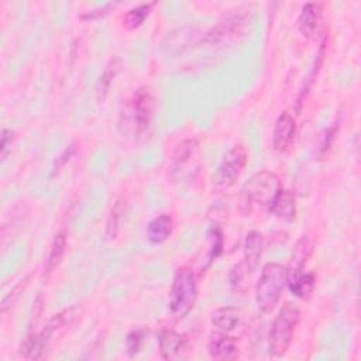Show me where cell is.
I'll return each instance as SVG.
<instances>
[{
	"mask_svg": "<svg viewBox=\"0 0 361 361\" xmlns=\"http://www.w3.org/2000/svg\"><path fill=\"white\" fill-rule=\"evenodd\" d=\"M262 248H264V241H262V234L259 231H248L245 235V243H244V258H243V265L248 271V274L254 272L259 264L261 255H262Z\"/></svg>",
	"mask_w": 361,
	"mask_h": 361,
	"instance_id": "15",
	"label": "cell"
},
{
	"mask_svg": "<svg viewBox=\"0 0 361 361\" xmlns=\"http://www.w3.org/2000/svg\"><path fill=\"white\" fill-rule=\"evenodd\" d=\"M200 168L199 142L195 138L182 140L171 155L168 176L173 183L192 180Z\"/></svg>",
	"mask_w": 361,
	"mask_h": 361,
	"instance_id": "8",
	"label": "cell"
},
{
	"mask_svg": "<svg viewBox=\"0 0 361 361\" xmlns=\"http://www.w3.org/2000/svg\"><path fill=\"white\" fill-rule=\"evenodd\" d=\"M271 214L281 220L290 221L296 216V197L290 190L279 189L268 206Z\"/></svg>",
	"mask_w": 361,
	"mask_h": 361,
	"instance_id": "14",
	"label": "cell"
},
{
	"mask_svg": "<svg viewBox=\"0 0 361 361\" xmlns=\"http://www.w3.org/2000/svg\"><path fill=\"white\" fill-rule=\"evenodd\" d=\"M279 189L282 186L276 173L271 171L257 172L241 189V206L245 213L254 207H268Z\"/></svg>",
	"mask_w": 361,
	"mask_h": 361,
	"instance_id": "6",
	"label": "cell"
},
{
	"mask_svg": "<svg viewBox=\"0 0 361 361\" xmlns=\"http://www.w3.org/2000/svg\"><path fill=\"white\" fill-rule=\"evenodd\" d=\"M124 206H126L124 200L118 199L110 210V214H109V219H107V223H106V237L109 240H114L118 234L120 223H121V219H123V214H124Z\"/></svg>",
	"mask_w": 361,
	"mask_h": 361,
	"instance_id": "23",
	"label": "cell"
},
{
	"mask_svg": "<svg viewBox=\"0 0 361 361\" xmlns=\"http://www.w3.org/2000/svg\"><path fill=\"white\" fill-rule=\"evenodd\" d=\"M13 131L11 130H7V128H4L3 131H1V140H0V157L4 159L7 155H8V152H10V149H11V144H13Z\"/></svg>",
	"mask_w": 361,
	"mask_h": 361,
	"instance_id": "29",
	"label": "cell"
},
{
	"mask_svg": "<svg viewBox=\"0 0 361 361\" xmlns=\"http://www.w3.org/2000/svg\"><path fill=\"white\" fill-rule=\"evenodd\" d=\"M173 231V219L169 214L154 217L147 226V238L151 244L165 243Z\"/></svg>",
	"mask_w": 361,
	"mask_h": 361,
	"instance_id": "17",
	"label": "cell"
},
{
	"mask_svg": "<svg viewBox=\"0 0 361 361\" xmlns=\"http://www.w3.org/2000/svg\"><path fill=\"white\" fill-rule=\"evenodd\" d=\"M290 292L300 299H307L316 285V276L312 272H299L292 278H288V283Z\"/></svg>",
	"mask_w": 361,
	"mask_h": 361,
	"instance_id": "20",
	"label": "cell"
},
{
	"mask_svg": "<svg viewBox=\"0 0 361 361\" xmlns=\"http://www.w3.org/2000/svg\"><path fill=\"white\" fill-rule=\"evenodd\" d=\"M312 251H313V240L309 235H302L295 245V250L292 254V264L288 268V278H292L296 274L302 272L305 264L312 255Z\"/></svg>",
	"mask_w": 361,
	"mask_h": 361,
	"instance_id": "18",
	"label": "cell"
},
{
	"mask_svg": "<svg viewBox=\"0 0 361 361\" xmlns=\"http://www.w3.org/2000/svg\"><path fill=\"white\" fill-rule=\"evenodd\" d=\"M185 347V338L175 330L165 329L159 334V350L165 360H172L180 354Z\"/></svg>",
	"mask_w": 361,
	"mask_h": 361,
	"instance_id": "19",
	"label": "cell"
},
{
	"mask_svg": "<svg viewBox=\"0 0 361 361\" xmlns=\"http://www.w3.org/2000/svg\"><path fill=\"white\" fill-rule=\"evenodd\" d=\"M288 283V268L281 264H267L259 275L255 288V302L262 313H269L281 300L282 292Z\"/></svg>",
	"mask_w": 361,
	"mask_h": 361,
	"instance_id": "3",
	"label": "cell"
},
{
	"mask_svg": "<svg viewBox=\"0 0 361 361\" xmlns=\"http://www.w3.org/2000/svg\"><path fill=\"white\" fill-rule=\"evenodd\" d=\"M209 355L213 360H234L238 355V347L235 338L228 336L224 331H214L210 334L209 344H207Z\"/></svg>",
	"mask_w": 361,
	"mask_h": 361,
	"instance_id": "12",
	"label": "cell"
},
{
	"mask_svg": "<svg viewBox=\"0 0 361 361\" xmlns=\"http://www.w3.org/2000/svg\"><path fill=\"white\" fill-rule=\"evenodd\" d=\"M65 251H66V235L65 233H58L51 244V250H49V254L45 259V264H44V272L45 274H49L52 272L62 261L63 255H65Z\"/></svg>",
	"mask_w": 361,
	"mask_h": 361,
	"instance_id": "21",
	"label": "cell"
},
{
	"mask_svg": "<svg viewBox=\"0 0 361 361\" xmlns=\"http://www.w3.org/2000/svg\"><path fill=\"white\" fill-rule=\"evenodd\" d=\"M204 32L206 31H202L196 27L178 28L166 37L162 48L168 55H179L190 49L193 45L202 44Z\"/></svg>",
	"mask_w": 361,
	"mask_h": 361,
	"instance_id": "10",
	"label": "cell"
},
{
	"mask_svg": "<svg viewBox=\"0 0 361 361\" xmlns=\"http://www.w3.org/2000/svg\"><path fill=\"white\" fill-rule=\"evenodd\" d=\"M209 237H210V241H212V248H210V261H213L214 258L219 257V254L221 252V248H223V237H221V231L219 227H213L210 228L209 231Z\"/></svg>",
	"mask_w": 361,
	"mask_h": 361,
	"instance_id": "28",
	"label": "cell"
},
{
	"mask_svg": "<svg viewBox=\"0 0 361 361\" xmlns=\"http://www.w3.org/2000/svg\"><path fill=\"white\" fill-rule=\"evenodd\" d=\"M155 113V96L148 86H141L131 94L120 113L118 128L124 135L138 137L149 130Z\"/></svg>",
	"mask_w": 361,
	"mask_h": 361,
	"instance_id": "1",
	"label": "cell"
},
{
	"mask_svg": "<svg viewBox=\"0 0 361 361\" xmlns=\"http://www.w3.org/2000/svg\"><path fill=\"white\" fill-rule=\"evenodd\" d=\"M340 123H341L340 118H336L331 123V126L326 128V131H324V134L322 137V141H320V147H319L322 155H326L330 151V148H331V145H333V142L336 140V135H337V133L340 130Z\"/></svg>",
	"mask_w": 361,
	"mask_h": 361,
	"instance_id": "25",
	"label": "cell"
},
{
	"mask_svg": "<svg viewBox=\"0 0 361 361\" xmlns=\"http://www.w3.org/2000/svg\"><path fill=\"white\" fill-rule=\"evenodd\" d=\"M118 68H120V61L117 58H113L107 66L104 68L102 76H100V80H99V86H97V93L99 96L102 94V97L104 96V93L109 90L111 82L114 80L117 72H118Z\"/></svg>",
	"mask_w": 361,
	"mask_h": 361,
	"instance_id": "24",
	"label": "cell"
},
{
	"mask_svg": "<svg viewBox=\"0 0 361 361\" xmlns=\"http://www.w3.org/2000/svg\"><path fill=\"white\" fill-rule=\"evenodd\" d=\"M154 6H155V3H144V4H138L133 8H130L123 16V27L128 31H133V30L141 27L144 24L145 18L151 14V10Z\"/></svg>",
	"mask_w": 361,
	"mask_h": 361,
	"instance_id": "22",
	"label": "cell"
},
{
	"mask_svg": "<svg viewBox=\"0 0 361 361\" xmlns=\"http://www.w3.org/2000/svg\"><path fill=\"white\" fill-rule=\"evenodd\" d=\"M116 6H118V1H109V3H104L96 8H92L89 11H85L83 14H80V20H96V18H100V17H104L106 14H109Z\"/></svg>",
	"mask_w": 361,
	"mask_h": 361,
	"instance_id": "27",
	"label": "cell"
},
{
	"mask_svg": "<svg viewBox=\"0 0 361 361\" xmlns=\"http://www.w3.org/2000/svg\"><path fill=\"white\" fill-rule=\"evenodd\" d=\"M247 159L248 154L244 145L240 144L228 149L217 166L214 175V185L220 189H226L234 185V182L243 173L247 165Z\"/></svg>",
	"mask_w": 361,
	"mask_h": 361,
	"instance_id": "9",
	"label": "cell"
},
{
	"mask_svg": "<svg viewBox=\"0 0 361 361\" xmlns=\"http://www.w3.org/2000/svg\"><path fill=\"white\" fill-rule=\"evenodd\" d=\"M252 21V10L250 6L234 10L233 14L217 23L213 28L204 32L202 39L203 45L213 48H224L235 41H240Z\"/></svg>",
	"mask_w": 361,
	"mask_h": 361,
	"instance_id": "2",
	"label": "cell"
},
{
	"mask_svg": "<svg viewBox=\"0 0 361 361\" xmlns=\"http://www.w3.org/2000/svg\"><path fill=\"white\" fill-rule=\"evenodd\" d=\"M80 316H82V307H79V306H73V307H69L58 314H54L42 331H39L35 336L28 337L24 341L20 353L25 358H34V360L42 358L54 334L58 330L72 326Z\"/></svg>",
	"mask_w": 361,
	"mask_h": 361,
	"instance_id": "4",
	"label": "cell"
},
{
	"mask_svg": "<svg viewBox=\"0 0 361 361\" xmlns=\"http://www.w3.org/2000/svg\"><path fill=\"white\" fill-rule=\"evenodd\" d=\"M300 320V312L298 306L292 303H286L278 312L274 319L269 331L268 340V351L272 357H282L289 348L295 330Z\"/></svg>",
	"mask_w": 361,
	"mask_h": 361,
	"instance_id": "7",
	"label": "cell"
},
{
	"mask_svg": "<svg viewBox=\"0 0 361 361\" xmlns=\"http://www.w3.org/2000/svg\"><path fill=\"white\" fill-rule=\"evenodd\" d=\"M212 324L217 327L220 331L230 333L235 330L238 326H241L243 322V313L240 309L234 306H224L219 307L212 313Z\"/></svg>",
	"mask_w": 361,
	"mask_h": 361,
	"instance_id": "16",
	"label": "cell"
},
{
	"mask_svg": "<svg viewBox=\"0 0 361 361\" xmlns=\"http://www.w3.org/2000/svg\"><path fill=\"white\" fill-rule=\"evenodd\" d=\"M144 337H145V330L144 329H137V330H133V331L128 333V336L126 338V344H127V351L131 357L137 355L141 351Z\"/></svg>",
	"mask_w": 361,
	"mask_h": 361,
	"instance_id": "26",
	"label": "cell"
},
{
	"mask_svg": "<svg viewBox=\"0 0 361 361\" xmlns=\"http://www.w3.org/2000/svg\"><path fill=\"white\" fill-rule=\"evenodd\" d=\"M197 300L196 275L190 267H180L176 269L171 292L169 309L176 319L186 317L195 307Z\"/></svg>",
	"mask_w": 361,
	"mask_h": 361,
	"instance_id": "5",
	"label": "cell"
},
{
	"mask_svg": "<svg viewBox=\"0 0 361 361\" xmlns=\"http://www.w3.org/2000/svg\"><path fill=\"white\" fill-rule=\"evenodd\" d=\"M296 135V121L289 111H283L278 116L272 134V145L278 152H286L293 144Z\"/></svg>",
	"mask_w": 361,
	"mask_h": 361,
	"instance_id": "11",
	"label": "cell"
},
{
	"mask_svg": "<svg viewBox=\"0 0 361 361\" xmlns=\"http://www.w3.org/2000/svg\"><path fill=\"white\" fill-rule=\"evenodd\" d=\"M323 17L322 3H306L298 17V27L303 37L313 38L319 30Z\"/></svg>",
	"mask_w": 361,
	"mask_h": 361,
	"instance_id": "13",
	"label": "cell"
}]
</instances>
